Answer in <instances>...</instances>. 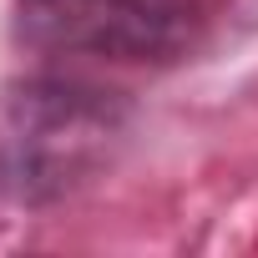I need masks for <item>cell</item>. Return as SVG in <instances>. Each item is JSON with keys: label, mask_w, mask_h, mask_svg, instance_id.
I'll return each mask as SVG.
<instances>
[{"label": "cell", "mask_w": 258, "mask_h": 258, "mask_svg": "<svg viewBox=\"0 0 258 258\" xmlns=\"http://www.w3.org/2000/svg\"><path fill=\"white\" fill-rule=\"evenodd\" d=\"M132 96L86 76H21L0 91V198L56 208L96 182L126 147Z\"/></svg>", "instance_id": "obj_1"}, {"label": "cell", "mask_w": 258, "mask_h": 258, "mask_svg": "<svg viewBox=\"0 0 258 258\" xmlns=\"http://www.w3.org/2000/svg\"><path fill=\"white\" fill-rule=\"evenodd\" d=\"M203 0H16V41L46 56L167 66L203 36Z\"/></svg>", "instance_id": "obj_2"}]
</instances>
